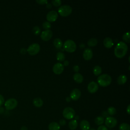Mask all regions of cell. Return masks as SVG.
<instances>
[{"instance_id": "cell-1", "label": "cell", "mask_w": 130, "mask_h": 130, "mask_svg": "<svg viewBox=\"0 0 130 130\" xmlns=\"http://www.w3.org/2000/svg\"><path fill=\"white\" fill-rule=\"evenodd\" d=\"M127 50V45L123 42H120L117 44L114 48V55L117 58H122L126 55Z\"/></svg>"}, {"instance_id": "cell-2", "label": "cell", "mask_w": 130, "mask_h": 130, "mask_svg": "<svg viewBox=\"0 0 130 130\" xmlns=\"http://www.w3.org/2000/svg\"><path fill=\"white\" fill-rule=\"evenodd\" d=\"M97 81L99 85L102 87H106L111 84L112 78L109 75L103 74L98 77Z\"/></svg>"}, {"instance_id": "cell-3", "label": "cell", "mask_w": 130, "mask_h": 130, "mask_svg": "<svg viewBox=\"0 0 130 130\" xmlns=\"http://www.w3.org/2000/svg\"><path fill=\"white\" fill-rule=\"evenodd\" d=\"M63 49L66 51L72 53L75 51L76 49V45L75 42L72 40H67L63 45Z\"/></svg>"}, {"instance_id": "cell-4", "label": "cell", "mask_w": 130, "mask_h": 130, "mask_svg": "<svg viewBox=\"0 0 130 130\" xmlns=\"http://www.w3.org/2000/svg\"><path fill=\"white\" fill-rule=\"evenodd\" d=\"M58 12L61 16L67 17L70 15L72 12V8L69 5H62L58 8Z\"/></svg>"}, {"instance_id": "cell-5", "label": "cell", "mask_w": 130, "mask_h": 130, "mask_svg": "<svg viewBox=\"0 0 130 130\" xmlns=\"http://www.w3.org/2000/svg\"><path fill=\"white\" fill-rule=\"evenodd\" d=\"M62 115L64 118L68 120L72 119L75 116V112L73 108L68 107L65 108L62 112Z\"/></svg>"}, {"instance_id": "cell-6", "label": "cell", "mask_w": 130, "mask_h": 130, "mask_svg": "<svg viewBox=\"0 0 130 130\" xmlns=\"http://www.w3.org/2000/svg\"><path fill=\"white\" fill-rule=\"evenodd\" d=\"M17 104L18 102L15 99L11 98L5 102V107L7 110H12L17 107Z\"/></svg>"}, {"instance_id": "cell-7", "label": "cell", "mask_w": 130, "mask_h": 130, "mask_svg": "<svg viewBox=\"0 0 130 130\" xmlns=\"http://www.w3.org/2000/svg\"><path fill=\"white\" fill-rule=\"evenodd\" d=\"M40 50V46L38 43H33L29 46L27 52L31 55H36Z\"/></svg>"}, {"instance_id": "cell-8", "label": "cell", "mask_w": 130, "mask_h": 130, "mask_svg": "<svg viewBox=\"0 0 130 130\" xmlns=\"http://www.w3.org/2000/svg\"><path fill=\"white\" fill-rule=\"evenodd\" d=\"M105 123L106 127L109 128H113L117 125V120L113 117L108 116L106 118Z\"/></svg>"}, {"instance_id": "cell-9", "label": "cell", "mask_w": 130, "mask_h": 130, "mask_svg": "<svg viewBox=\"0 0 130 130\" xmlns=\"http://www.w3.org/2000/svg\"><path fill=\"white\" fill-rule=\"evenodd\" d=\"M53 33L50 29L45 30L41 34V38L44 41H49L52 37Z\"/></svg>"}, {"instance_id": "cell-10", "label": "cell", "mask_w": 130, "mask_h": 130, "mask_svg": "<svg viewBox=\"0 0 130 130\" xmlns=\"http://www.w3.org/2000/svg\"><path fill=\"white\" fill-rule=\"evenodd\" d=\"M64 70V66L63 65L60 63L57 62L56 63L53 67L52 70L54 74L56 75H59L62 73Z\"/></svg>"}, {"instance_id": "cell-11", "label": "cell", "mask_w": 130, "mask_h": 130, "mask_svg": "<svg viewBox=\"0 0 130 130\" xmlns=\"http://www.w3.org/2000/svg\"><path fill=\"white\" fill-rule=\"evenodd\" d=\"M58 18V14L55 11L49 12L46 15V19L48 22H54Z\"/></svg>"}, {"instance_id": "cell-12", "label": "cell", "mask_w": 130, "mask_h": 130, "mask_svg": "<svg viewBox=\"0 0 130 130\" xmlns=\"http://www.w3.org/2000/svg\"><path fill=\"white\" fill-rule=\"evenodd\" d=\"M99 89V85L98 84L94 82L91 81L88 84L87 86L88 91L91 93H94L98 91Z\"/></svg>"}, {"instance_id": "cell-13", "label": "cell", "mask_w": 130, "mask_h": 130, "mask_svg": "<svg viewBox=\"0 0 130 130\" xmlns=\"http://www.w3.org/2000/svg\"><path fill=\"white\" fill-rule=\"evenodd\" d=\"M81 95V91L78 88H75L71 91L70 95V97L71 99V100L73 101H77L80 98Z\"/></svg>"}, {"instance_id": "cell-14", "label": "cell", "mask_w": 130, "mask_h": 130, "mask_svg": "<svg viewBox=\"0 0 130 130\" xmlns=\"http://www.w3.org/2000/svg\"><path fill=\"white\" fill-rule=\"evenodd\" d=\"M93 56L92 50L90 48H86L84 49L83 53V57L86 60H89Z\"/></svg>"}, {"instance_id": "cell-15", "label": "cell", "mask_w": 130, "mask_h": 130, "mask_svg": "<svg viewBox=\"0 0 130 130\" xmlns=\"http://www.w3.org/2000/svg\"><path fill=\"white\" fill-rule=\"evenodd\" d=\"M103 44L104 46L108 49L112 48L114 45L112 39L109 37H106L104 39Z\"/></svg>"}, {"instance_id": "cell-16", "label": "cell", "mask_w": 130, "mask_h": 130, "mask_svg": "<svg viewBox=\"0 0 130 130\" xmlns=\"http://www.w3.org/2000/svg\"><path fill=\"white\" fill-rule=\"evenodd\" d=\"M80 127L82 130H89L90 129L89 122L86 120H83L80 122Z\"/></svg>"}, {"instance_id": "cell-17", "label": "cell", "mask_w": 130, "mask_h": 130, "mask_svg": "<svg viewBox=\"0 0 130 130\" xmlns=\"http://www.w3.org/2000/svg\"><path fill=\"white\" fill-rule=\"evenodd\" d=\"M73 79L76 82L78 83H81L83 81V76L79 73H76L73 75Z\"/></svg>"}, {"instance_id": "cell-18", "label": "cell", "mask_w": 130, "mask_h": 130, "mask_svg": "<svg viewBox=\"0 0 130 130\" xmlns=\"http://www.w3.org/2000/svg\"><path fill=\"white\" fill-rule=\"evenodd\" d=\"M32 103L34 106L37 108H40L43 105V101L40 98H35L32 101Z\"/></svg>"}, {"instance_id": "cell-19", "label": "cell", "mask_w": 130, "mask_h": 130, "mask_svg": "<svg viewBox=\"0 0 130 130\" xmlns=\"http://www.w3.org/2000/svg\"><path fill=\"white\" fill-rule=\"evenodd\" d=\"M60 126L56 122H52L48 125L49 130H59Z\"/></svg>"}, {"instance_id": "cell-20", "label": "cell", "mask_w": 130, "mask_h": 130, "mask_svg": "<svg viewBox=\"0 0 130 130\" xmlns=\"http://www.w3.org/2000/svg\"><path fill=\"white\" fill-rule=\"evenodd\" d=\"M127 81V77L125 75H120L117 78V82L119 85H122L126 83Z\"/></svg>"}, {"instance_id": "cell-21", "label": "cell", "mask_w": 130, "mask_h": 130, "mask_svg": "<svg viewBox=\"0 0 130 130\" xmlns=\"http://www.w3.org/2000/svg\"><path fill=\"white\" fill-rule=\"evenodd\" d=\"M78 126V122L75 119H72L70 120L69 122V127L71 130H75Z\"/></svg>"}, {"instance_id": "cell-22", "label": "cell", "mask_w": 130, "mask_h": 130, "mask_svg": "<svg viewBox=\"0 0 130 130\" xmlns=\"http://www.w3.org/2000/svg\"><path fill=\"white\" fill-rule=\"evenodd\" d=\"M53 45L55 48L57 49H60L62 46V42L61 40L59 38H56L53 41Z\"/></svg>"}, {"instance_id": "cell-23", "label": "cell", "mask_w": 130, "mask_h": 130, "mask_svg": "<svg viewBox=\"0 0 130 130\" xmlns=\"http://www.w3.org/2000/svg\"><path fill=\"white\" fill-rule=\"evenodd\" d=\"M102 72V68L99 66H95L93 69V73L94 75L99 76L100 75Z\"/></svg>"}, {"instance_id": "cell-24", "label": "cell", "mask_w": 130, "mask_h": 130, "mask_svg": "<svg viewBox=\"0 0 130 130\" xmlns=\"http://www.w3.org/2000/svg\"><path fill=\"white\" fill-rule=\"evenodd\" d=\"M98 44V40L95 38H91L87 42V45L89 47H94Z\"/></svg>"}, {"instance_id": "cell-25", "label": "cell", "mask_w": 130, "mask_h": 130, "mask_svg": "<svg viewBox=\"0 0 130 130\" xmlns=\"http://www.w3.org/2000/svg\"><path fill=\"white\" fill-rule=\"evenodd\" d=\"M104 122V118L102 116L96 117L94 119L95 123L98 125H101Z\"/></svg>"}, {"instance_id": "cell-26", "label": "cell", "mask_w": 130, "mask_h": 130, "mask_svg": "<svg viewBox=\"0 0 130 130\" xmlns=\"http://www.w3.org/2000/svg\"><path fill=\"white\" fill-rule=\"evenodd\" d=\"M119 130H130V125L127 123H122L119 126Z\"/></svg>"}, {"instance_id": "cell-27", "label": "cell", "mask_w": 130, "mask_h": 130, "mask_svg": "<svg viewBox=\"0 0 130 130\" xmlns=\"http://www.w3.org/2000/svg\"><path fill=\"white\" fill-rule=\"evenodd\" d=\"M56 59L59 61H63L65 59V55L63 53L59 52L56 54Z\"/></svg>"}, {"instance_id": "cell-28", "label": "cell", "mask_w": 130, "mask_h": 130, "mask_svg": "<svg viewBox=\"0 0 130 130\" xmlns=\"http://www.w3.org/2000/svg\"><path fill=\"white\" fill-rule=\"evenodd\" d=\"M107 112V113H108L109 115H110L111 116H112V115H114L116 114V110L113 107H110L108 108Z\"/></svg>"}, {"instance_id": "cell-29", "label": "cell", "mask_w": 130, "mask_h": 130, "mask_svg": "<svg viewBox=\"0 0 130 130\" xmlns=\"http://www.w3.org/2000/svg\"><path fill=\"white\" fill-rule=\"evenodd\" d=\"M122 39L123 40L126 42V43H129L130 42V38H129V32L127 31L125 32L123 36H122Z\"/></svg>"}, {"instance_id": "cell-30", "label": "cell", "mask_w": 130, "mask_h": 130, "mask_svg": "<svg viewBox=\"0 0 130 130\" xmlns=\"http://www.w3.org/2000/svg\"><path fill=\"white\" fill-rule=\"evenodd\" d=\"M32 32L36 35H38L41 32V29L38 26H35L32 28Z\"/></svg>"}, {"instance_id": "cell-31", "label": "cell", "mask_w": 130, "mask_h": 130, "mask_svg": "<svg viewBox=\"0 0 130 130\" xmlns=\"http://www.w3.org/2000/svg\"><path fill=\"white\" fill-rule=\"evenodd\" d=\"M42 26H43V27L46 30L49 29L51 28V26L50 23L48 21L44 22L43 24H42Z\"/></svg>"}, {"instance_id": "cell-32", "label": "cell", "mask_w": 130, "mask_h": 130, "mask_svg": "<svg viewBox=\"0 0 130 130\" xmlns=\"http://www.w3.org/2000/svg\"><path fill=\"white\" fill-rule=\"evenodd\" d=\"M51 3H52V4L55 7H58L61 5V1L60 0H54V1H52Z\"/></svg>"}, {"instance_id": "cell-33", "label": "cell", "mask_w": 130, "mask_h": 130, "mask_svg": "<svg viewBox=\"0 0 130 130\" xmlns=\"http://www.w3.org/2000/svg\"><path fill=\"white\" fill-rule=\"evenodd\" d=\"M36 2L40 5H44L48 3V1L47 0H38L36 1Z\"/></svg>"}, {"instance_id": "cell-34", "label": "cell", "mask_w": 130, "mask_h": 130, "mask_svg": "<svg viewBox=\"0 0 130 130\" xmlns=\"http://www.w3.org/2000/svg\"><path fill=\"white\" fill-rule=\"evenodd\" d=\"M97 130H108V128L105 125H101L98 127Z\"/></svg>"}, {"instance_id": "cell-35", "label": "cell", "mask_w": 130, "mask_h": 130, "mask_svg": "<svg viewBox=\"0 0 130 130\" xmlns=\"http://www.w3.org/2000/svg\"><path fill=\"white\" fill-rule=\"evenodd\" d=\"M5 102V99L4 96L0 94V107Z\"/></svg>"}, {"instance_id": "cell-36", "label": "cell", "mask_w": 130, "mask_h": 130, "mask_svg": "<svg viewBox=\"0 0 130 130\" xmlns=\"http://www.w3.org/2000/svg\"><path fill=\"white\" fill-rule=\"evenodd\" d=\"M66 121H65V120L64 119H60V120H59V125L60 126H63V125H66Z\"/></svg>"}, {"instance_id": "cell-37", "label": "cell", "mask_w": 130, "mask_h": 130, "mask_svg": "<svg viewBox=\"0 0 130 130\" xmlns=\"http://www.w3.org/2000/svg\"><path fill=\"white\" fill-rule=\"evenodd\" d=\"M73 70H74L75 72H76V73H78V72L79 71V67L78 66H77V65L74 66L73 67Z\"/></svg>"}, {"instance_id": "cell-38", "label": "cell", "mask_w": 130, "mask_h": 130, "mask_svg": "<svg viewBox=\"0 0 130 130\" xmlns=\"http://www.w3.org/2000/svg\"><path fill=\"white\" fill-rule=\"evenodd\" d=\"M102 115L103 116H102L103 117H106V118L107 117H108V115H109V114H108V113H107V111H103L102 113Z\"/></svg>"}, {"instance_id": "cell-39", "label": "cell", "mask_w": 130, "mask_h": 130, "mask_svg": "<svg viewBox=\"0 0 130 130\" xmlns=\"http://www.w3.org/2000/svg\"><path fill=\"white\" fill-rule=\"evenodd\" d=\"M20 53H21V54H25V53H26V52H27V50H26V49H25V48H21V49H20Z\"/></svg>"}, {"instance_id": "cell-40", "label": "cell", "mask_w": 130, "mask_h": 130, "mask_svg": "<svg viewBox=\"0 0 130 130\" xmlns=\"http://www.w3.org/2000/svg\"><path fill=\"white\" fill-rule=\"evenodd\" d=\"M126 112L128 114H130V105H128L127 107V109H126Z\"/></svg>"}, {"instance_id": "cell-41", "label": "cell", "mask_w": 130, "mask_h": 130, "mask_svg": "<svg viewBox=\"0 0 130 130\" xmlns=\"http://www.w3.org/2000/svg\"><path fill=\"white\" fill-rule=\"evenodd\" d=\"M69 61H68V60H65V61H64V62H63V66H68V65H69Z\"/></svg>"}, {"instance_id": "cell-42", "label": "cell", "mask_w": 130, "mask_h": 130, "mask_svg": "<svg viewBox=\"0 0 130 130\" xmlns=\"http://www.w3.org/2000/svg\"><path fill=\"white\" fill-rule=\"evenodd\" d=\"M46 7H47L48 9H50V8H51V7H52V5H51V4H50V3H47V4H46Z\"/></svg>"}, {"instance_id": "cell-43", "label": "cell", "mask_w": 130, "mask_h": 130, "mask_svg": "<svg viewBox=\"0 0 130 130\" xmlns=\"http://www.w3.org/2000/svg\"><path fill=\"white\" fill-rule=\"evenodd\" d=\"M20 130H28L27 129V128L26 126H22L21 128H20Z\"/></svg>"}, {"instance_id": "cell-44", "label": "cell", "mask_w": 130, "mask_h": 130, "mask_svg": "<svg viewBox=\"0 0 130 130\" xmlns=\"http://www.w3.org/2000/svg\"><path fill=\"white\" fill-rule=\"evenodd\" d=\"M66 101H67V102H70L71 101V99L70 98V96H68V97L66 98Z\"/></svg>"}, {"instance_id": "cell-45", "label": "cell", "mask_w": 130, "mask_h": 130, "mask_svg": "<svg viewBox=\"0 0 130 130\" xmlns=\"http://www.w3.org/2000/svg\"><path fill=\"white\" fill-rule=\"evenodd\" d=\"M4 109L3 107H0V114L4 113Z\"/></svg>"}, {"instance_id": "cell-46", "label": "cell", "mask_w": 130, "mask_h": 130, "mask_svg": "<svg viewBox=\"0 0 130 130\" xmlns=\"http://www.w3.org/2000/svg\"><path fill=\"white\" fill-rule=\"evenodd\" d=\"M74 118H75V120H76V121L79 119V116L78 115H76V116H75Z\"/></svg>"}, {"instance_id": "cell-47", "label": "cell", "mask_w": 130, "mask_h": 130, "mask_svg": "<svg viewBox=\"0 0 130 130\" xmlns=\"http://www.w3.org/2000/svg\"><path fill=\"white\" fill-rule=\"evenodd\" d=\"M89 130H95L94 128H90V129H89Z\"/></svg>"}]
</instances>
